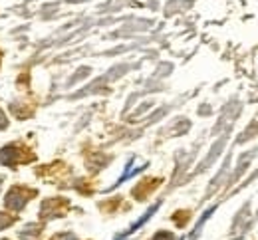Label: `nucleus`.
I'll use <instances>...</instances> for the list:
<instances>
[{"mask_svg": "<svg viewBox=\"0 0 258 240\" xmlns=\"http://www.w3.org/2000/svg\"><path fill=\"white\" fill-rule=\"evenodd\" d=\"M26 201H28V197L22 193V189H12V191H10V195L6 197V205L10 206V208H14V210L22 208Z\"/></svg>", "mask_w": 258, "mask_h": 240, "instance_id": "nucleus-1", "label": "nucleus"}, {"mask_svg": "<svg viewBox=\"0 0 258 240\" xmlns=\"http://www.w3.org/2000/svg\"><path fill=\"white\" fill-rule=\"evenodd\" d=\"M22 159V153L16 149V147H6V149H2L0 151V163H16V161H20Z\"/></svg>", "mask_w": 258, "mask_h": 240, "instance_id": "nucleus-2", "label": "nucleus"}, {"mask_svg": "<svg viewBox=\"0 0 258 240\" xmlns=\"http://www.w3.org/2000/svg\"><path fill=\"white\" fill-rule=\"evenodd\" d=\"M155 240H173V236H171V234H167V232H159V234L155 236Z\"/></svg>", "mask_w": 258, "mask_h": 240, "instance_id": "nucleus-3", "label": "nucleus"}, {"mask_svg": "<svg viewBox=\"0 0 258 240\" xmlns=\"http://www.w3.org/2000/svg\"><path fill=\"white\" fill-rule=\"evenodd\" d=\"M6 127V117H4V113L0 111V129H4Z\"/></svg>", "mask_w": 258, "mask_h": 240, "instance_id": "nucleus-4", "label": "nucleus"}]
</instances>
